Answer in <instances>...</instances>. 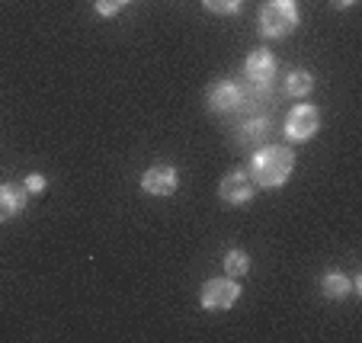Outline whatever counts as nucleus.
Masks as SVG:
<instances>
[{
    "mask_svg": "<svg viewBox=\"0 0 362 343\" xmlns=\"http://www.w3.org/2000/svg\"><path fill=\"white\" fill-rule=\"evenodd\" d=\"M244 170L250 173L257 190H279L295 170V151L286 144H260L257 151H250V164Z\"/></svg>",
    "mask_w": 362,
    "mask_h": 343,
    "instance_id": "obj_1",
    "label": "nucleus"
},
{
    "mask_svg": "<svg viewBox=\"0 0 362 343\" xmlns=\"http://www.w3.org/2000/svg\"><path fill=\"white\" fill-rule=\"evenodd\" d=\"M301 13L295 0H267L260 10V35L263 39H286L298 29Z\"/></svg>",
    "mask_w": 362,
    "mask_h": 343,
    "instance_id": "obj_2",
    "label": "nucleus"
},
{
    "mask_svg": "<svg viewBox=\"0 0 362 343\" xmlns=\"http://www.w3.org/2000/svg\"><path fill=\"white\" fill-rule=\"evenodd\" d=\"M238 298H240V282L231 279V276L209 279L199 289V305H202L205 311H228L238 305Z\"/></svg>",
    "mask_w": 362,
    "mask_h": 343,
    "instance_id": "obj_3",
    "label": "nucleus"
},
{
    "mask_svg": "<svg viewBox=\"0 0 362 343\" xmlns=\"http://www.w3.org/2000/svg\"><path fill=\"white\" fill-rule=\"evenodd\" d=\"M317 129H321V112H317V106L298 103L288 110V116H286V138L288 141H295V144L311 141V138L317 135Z\"/></svg>",
    "mask_w": 362,
    "mask_h": 343,
    "instance_id": "obj_4",
    "label": "nucleus"
},
{
    "mask_svg": "<svg viewBox=\"0 0 362 343\" xmlns=\"http://www.w3.org/2000/svg\"><path fill=\"white\" fill-rule=\"evenodd\" d=\"M138 186H141V192H148V196L167 199V196H173V192L180 190V170L173 164H154L141 173Z\"/></svg>",
    "mask_w": 362,
    "mask_h": 343,
    "instance_id": "obj_5",
    "label": "nucleus"
},
{
    "mask_svg": "<svg viewBox=\"0 0 362 343\" xmlns=\"http://www.w3.org/2000/svg\"><path fill=\"white\" fill-rule=\"evenodd\" d=\"M205 106L215 112V116H231L244 106V87L234 81H215L205 93Z\"/></svg>",
    "mask_w": 362,
    "mask_h": 343,
    "instance_id": "obj_6",
    "label": "nucleus"
},
{
    "mask_svg": "<svg viewBox=\"0 0 362 343\" xmlns=\"http://www.w3.org/2000/svg\"><path fill=\"white\" fill-rule=\"evenodd\" d=\"M253 192H257V186H253L250 173H247L244 167L228 170L218 183V199L228 202V206H247V202L253 199Z\"/></svg>",
    "mask_w": 362,
    "mask_h": 343,
    "instance_id": "obj_7",
    "label": "nucleus"
},
{
    "mask_svg": "<svg viewBox=\"0 0 362 343\" xmlns=\"http://www.w3.org/2000/svg\"><path fill=\"white\" fill-rule=\"evenodd\" d=\"M276 71H279V62L269 48H253L244 62V77L253 87H269L276 81Z\"/></svg>",
    "mask_w": 362,
    "mask_h": 343,
    "instance_id": "obj_8",
    "label": "nucleus"
},
{
    "mask_svg": "<svg viewBox=\"0 0 362 343\" xmlns=\"http://www.w3.org/2000/svg\"><path fill=\"white\" fill-rule=\"evenodd\" d=\"M29 206V192L23 183H4L0 186V221H10L23 215Z\"/></svg>",
    "mask_w": 362,
    "mask_h": 343,
    "instance_id": "obj_9",
    "label": "nucleus"
},
{
    "mask_svg": "<svg viewBox=\"0 0 362 343\" xmlns=\"http://www.w3.org/2000/svg\"><path fill=\"white\" fill-rule=\"evenodd\" d=\"M267 138H269L267 119H250V122H244L238 129V144L244 148V151H257L260 144H267Z\"/></svg>",
    "mask_w": 362,
    "mask_h": 343,
    "instance_id": "obj_10",
    "label": "nucleus"
},
{
    "mask_svg": "<svg viewBox=\"0 0 362 343\" xmlns=\"http://www.w3.org/2000/svg\"><path fill=\"white\" fill-rule=\"evenodd\" d=\"M349 292H353V279H349L346 273H340V269H327V273L321 276V296L324 298L340 302V298H346Z\"/></svg>",
    "mask_w": 362,
    "mask_h": 343,
    "instance_id": "obj_11",
    "label": "nucleus"
},
{
    "mask_svg": "<svg viewBox=\"0 0 362 343\" xmlns=\"http://www.w3.org/2000/svg\"><path fill=\"white\" fill-rule=\"evenodd\" d=\"M311 90H315V74H311V71L295 68L286 74V96L305 100V96H311Z\"/></svg>",
    "mask_w": 362,
    "mask_h": 343,
    "instance_id": "obj_12",
    "label": "nucleus"
},
{
    "mask_svg": "<svg viewBox=\"0 0 362 343\" xmlns=\"http://www.w3.org/2000/svg\"><path fill=\"white\" fill-rule=\"evenodd\" d=\"M247 273H250V257H247V250L231 248L225 254V276H231V279H244Z\"/></svg>",
    "mask_w": 362,
    "mask_h": 343,
    "instance_id": "obj_13",
    "label": "nucleus"
},
{
    "mask_svg": "<svg viewBox=\"0 0 362 343\" xmlns=\"http://www.w3.org/2000/svg\"><path fill=\"white\" fill-rule=\"evenodd\" d=\"M240 4L244 0H202V7L215 16H234L240 10Z\"/></svg>",
    "mask_w": 362,
    "mask_h": 343,
    "instance_id": "obj_14",
    "label": "nucleus"
},
{
    "mask_svg": "<svg viewBox=\"0 0 362 343\" xmlns=\"http://www.w3.org/2000/svg\"><path fill=\"white\" fill-rule=\"evenodd\" d=\"M129 4L132 0H93V10L103 16V20H112V16H119Z\"/></svg>",
    "mask_w": 362,
    "mask_h": 343,
    "instance_id": "obj_15",
    "label": "nucleus"
},
{
    "mask_svg": "<svg viewBox=\"0 0 362 343\" xmlns=\"http://www.w3.org/2000/svg\"><path fill=\"white\" fill-rule=\"evenodd\" d=\"M23 186H26L29 196H35V192H45L48 180H45V173H29V177L23 180Z\"/></svg>",
    "mask_w": 362,
    "mask_h": 343,
    "instance_id": "obj_16",
    "label": "nucleus"
},
{
    "mask_svg": "<svg viewBox=\"0 0 362 343\" xmlns=\"http://www.w3.org/2000/svg\"><path fill=\"white\" fill-rule=\"evenodd\" d=\"M330 4H334L337 10H349V7H353V4H356V0H330Z\"/></svg>",
    "mask_w": 362,
    "mask_h": 343,
    "instance_id": "obj_17",
    "label": "nucleus"
}]
</instances>
